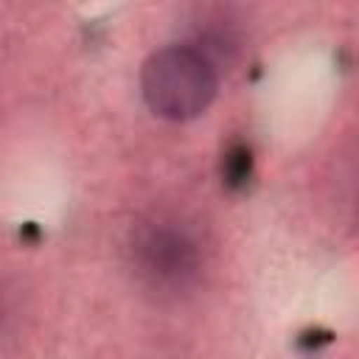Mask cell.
Segmentation results:
<instances>
[{
    "instance_id": "1",
    "label": "cell",
    "mask_w": 359,
    "mask_h": 359,
    "mask_svg": "<svg viewBox=\"0 0 359 359\" xmlns=\"http://www.w3.org/2000/svg\"><path fill=\"white\" fill-rule=\"evenodd\" d=\"M140 87L154 115L168 121H191L213 104L219 81L216 67L202 50L168 45L146 59Z\"/></svg>"
},
{
    "instance_id": "2",
    "label": "cell",
    "mask_w": 359,
    "mask_h": 359,
    "mask_svg": "<svg viewBox=\"0 0 359 359\" xmlns=\"http://www.w3.org/2000/svg\"><path fill=\"white\" fill-rule=\"evenodd\" d=\"M135 264L143 280L157 292L191 286L199 269L196 244L171 224H149L135 236Z\"/></svg>"
},
{
    "instance_id": "3",
    "label": "cell",
    "mask_w": 359,
    "mask_h": 359,
    "mask_svg": "<svg viewBox=\"0 0 359 359\" xmlns=\"http://www.w3.org/2000/svg\"><path fill=\"white\" fill-rule=\"evenodd\" d=\"M247 177H250V149L236 146L224 157V180L227 185H241Z\"/></svg>"
}]
</instances>
